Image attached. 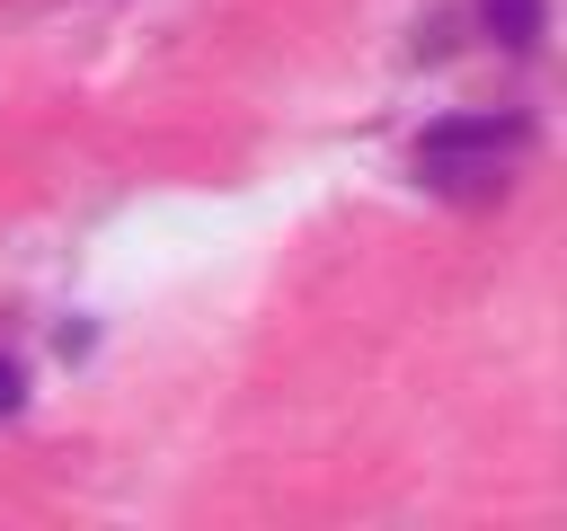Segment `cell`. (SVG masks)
Returning <instances> with one entry per match:
<instances>
[{
    "mask_svg": "<svg viewBox=\"0 0 567 531\" xmlns=\"http://www.w3.org/2000/svg\"><path fill=\"white\" fill-rule=\"evenodd\" d=\"M514 150H523V115H443L416 142V177L434 195H487V186H505Z\"/></svg>",
    "mask_w": 567,
    "mask_h": 531,
    "instance_id": "cell-1",
    "label": "cell"
},
{
    "mask_svg": "<svg viewBox=\"0 0 567 531\" xmlns=\"http://www.w3.org/2000/svg\"><path fill=\"white\" fill-rule=\"evenodd\" d=\"M478 18H487V35L514 44V53L540 44V0H478Z\"/></svg>",
    "mask_w": 567,
    "mask_h": 531,
    "instance_id": "cell-2",
    "label": "cell"
},
{
    "mask_svg": "<svg viewBox=\"0 0 567 531\" xmlns=\"http://www.w3.org/2000/svg\"><path fill=\"white\" fill-rule=\"evenodd\" d=\"M18 398H27V372H18V363H9V354H0V416H9V407H18Z\"/></svg>",
    "mask_w": 567,
    "mask_h": 531,
    "instance_id": "cell-3",
    "label": "cell"
}]
</instances>
